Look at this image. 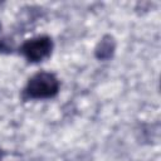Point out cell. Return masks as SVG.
<instances>
[{
  "label": "cell",
  "mask_w": 161,
  "mask_h": 161,
  "mask_svg": "<svg viewBox=\"0 0 161 161\" xmlns=\"http://www.w3.org/2000/svg\"><path fill=\"white\" fill-rule=\"evenodd\" d=\"M114 52V40L112 36L107 35L104 38H102V40L98 43L97 48H96V57L98 59H108L112 57Z\"/></svg>",
  "instance_id": "cell-3"
},
{
  "label": "cell",
  "mask_w": 161,
  "mask_h": 161,
  "mask_svg": "<svg viewBox=\"0 0 161 161\" xmlns=\"http://www.w3.org/2000/svg\"><path fill=\"white\" fill-rule=\"evenodd\" d=\"M19 50L29 63H39L50 57L53 40L48 35H38L25 40Z\"/></svg>",
  "instance_id": "cell-2"
},
{
  "label": "cell",
  "mask_w": 161,
  "mask_h": 161,
  "mask_svg": "<svg viewBox=\"0 0 161 161\" xmlns=\"http://www.w3.org/2000/svg\"><path fill=\"white\" fill-rule=\"evenodd\" d=\"M60 82L54 73L38 72L30 77L23 88L21 97L25 101L29 99H49L58 94Z\"/></svg>",
  "instance_id": "cell-1"
}]
</instances>
